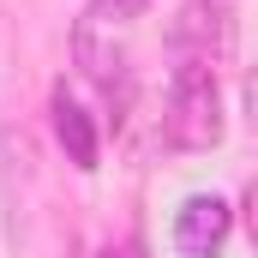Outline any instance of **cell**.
Masks as SVG:
<instances>
[{
	"instance_id": "obj_5",
	"label": "cell",
	"mask_w": 258,
	"mask_h": 258,
	"mask_svg": "<svg viewBox=\"0 0 258 258\" xmlns=\"http://www.w3.org/2000/svg\"><path fill=\"white\" fill-rule=\"evenodd\" d=\"M144 6H150V0H90L84 24H96V30H126V24L144 12Z\"/></svg>"
},
{
	"instance_id": "obj_3",
	"label": "cell",
	"mask_w": 258,
	"mask_h": 258,
	"mask_svg": "<svg viewBox=\"0 0 258 258\" xmlns=\"http://www.w3.org/2000/svg\"><path fill=\"white\" fill-rule=\"evenodd\" d=\"M48 114H54V138H60L66 162H72L78 174H96V162H102V138H96V120L78 108V96H72L66 84L48 96Z\"/></svg>"
},
{
	"instance_id": "obj_2",
	"label": "cell",
	"mask_w": 258,
	"mask_h": 258,
	"mask_svg": "<svg viewBox=\"0 0 258 258\" xmlns=\"http://www.w3.org/2000/svg\"><path fill=\"white\" fill-rule=\"evenodd\" d=\"M228 228H234V210H228L216 192H192L180 210H174V246H180L186 258H216L222 240H228Z\"/></svg>"
},
{
	"instance_id": "obj_4",
	"label": "cell",
	"mask_w": 258,
	"mask_h": 258,
	"mask_svg": "<svg viewBox=\"0 0 258 258\" xmlns=\"http://www.w3.org/2000/svg\"><path fill=\"white\" fill-rule=\"evenodd\" d=\"M78 60H84V72L96 78V90H102L108 102H126L132 84H126V54H120V48H96L90 30L78 24Z\"/></svg>"
},
{
	"instance_id": "obj_6",
	"label": "cell",
	"mask_w": 258,
	"mask_h": 258,
	"mask_svg": "<svg viewBox=\"0 0 258 258\" xmlns=\"http://www.w3.org/2000/svg\"><path fill=\"white\" fill-rule=\"evenodd\" d=\"M102 258H138V252H132V246H108Z\"/></svg>"
},
{
	"instance_id": "obj_1",
	"label": "cell",
	"mask_w": 258,
	"mask_h": 258,
	"mask_svg": "<svg viewBox=\"0 0 258 258\" xmlns=\"http://www.w3.org/2000/svg\"><path fill=\"white\" fill-rule=\"evenodd\" d=\"M168 150H216L222 144V90L210 60H174L168 72V108H162Z\"/></svg>"
}]
</instances>
